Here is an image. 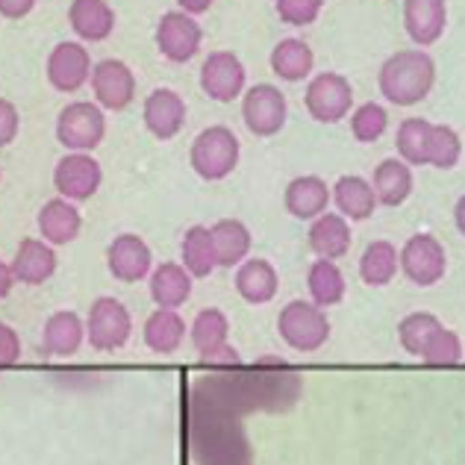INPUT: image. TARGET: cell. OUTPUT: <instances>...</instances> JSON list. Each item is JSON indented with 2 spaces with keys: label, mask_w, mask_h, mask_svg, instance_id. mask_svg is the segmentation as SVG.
<instances>
[{
  "label": "cell",
  "mask_w": 465,
  "mask_h": 465,
  "mask_svg": "<svg viewBox=\"0 0 465 465\" xmlns=\"http://www.w3.org/2000/svg\"><path fill=\"white\" fill-rule=\"evenodd\" d=\"M68 24L80 42H106L115 33V9L106 0H71Z\"/></svg>",
  "instance_id": "18"
},
{
  "label": "cell",
  "mask_w": 465,
  "mask_h": 465,
  "mask_svg": "<svg viewBox=\"0 0 465 465\" xmlns=\"http://www.w3.org/2000/svg\"><path fill=\"white\" fill-rule=\"evenodd\" d=\"M104 183V168L92 153H65L54 168V186L59 198L71 203L89 201Z\"/></svg>",
  "instance_id": "12"
},
{
  "label": "cell",
  "mask_w": 465,
  "mask_h": 465,
  "mask_svg": "<svg viewBox=\"0 0 465 465\" xmlns=\"http://www.w3.org/2000/svg\"><path fill=\"white\" fill-rule=\"evenodd\" d=\"M448 27V4L445 0H403V30L410 42L421 51L427 45H436Z\"/></svg>",
  "instance_id": "17"
},
{
  "label": "cell",
  "mask_w": 465,
  "mask_h": 465,
  "mask_svg": "<svg viewBox=\"0 0 465 465\" xmlns=\"http://www.w3.org/2000/svg\"><path fill=\"white\" fill-rule=\"evenodd\" d=\"M35 9V0H0V18L6 21H21Z\"/></svg>",
  "instance_id": "43"
},
{
  "label": "cell",
  "mask_w": 465,
  "mask_h": 465,
  "mask_svg": "<svg viewBox=\"0 0 465 465\" xmlns=\"http://www.w3.org/2000/svg\"><path fill=\"white\" fill-rule=\"evenodd\" d=\"M133 333V318L118 298H97L85 318V339L94 351H118Z\"/></svg>",
  "instance_id": "10"
},
{
  "label": "cell",
  "mask_w": 465,
  "mask_h": 465,
  "mask_svg": "<svg viewBox=\"0 0 465 465\" xmlns=\"http://www.w3.org/2000/svg\"><path fill=\"white\" fill-rule=\"evenodd\" d=\"M227 336H230V322L222 310H201L194 315L192 322V345L201 357H213L218 348L227 345Z\"/></svg>",
  "instance_id": "34"
},
{
  "label": "cell",
  "mask_w": 465,
  "mask_h": 465,
  "mask_svg": "<svg viewBox=\"0 0 465 465\" xmlns=\"http://www.w3.org/2000/svg\"><path fill=\"white\" fill-rule=\"evenodd\" d=\"M351 222L341 218L339 213H324L318 215L310 227V248L318 260H341L351 251Z\"/></svg>",
  "instance_id": "22"
},
{
  "label": "cell",
  "mask_w": 465,
  "mask_h": 465,
  "mask_svg": "<svg viewBox=\"0 0 465 465\" xmlns=\"http://www.w3.org/2000/svg\"><path fill=\"white\" fill-rule=\"evenodd\" d=\"M268 65L283 83H301L312 74L315 54L303 39H280L268 56Z\"/></svg>",
  "instance_id": "27"
},
{
  "label": "cell",
  "mask_w": 465,
  "mask_h": 465,
  "mask_svg": "<svg viewBox=\"0 0 465 465\" xmlns=\"http://www.w3.org/2000/svg\"><path fill=\"white\" fill-rule=\"evenodd\" d=\"M398 248L386 239H377L365 244V251L360 256V277L365 280V286H389L398 274Z\"/></svg>",
  "instance_id": "30"
},
{
  "label": "cell",
  "mask_w": 465,
  "mask_h": 465,
  "mask_svg": "<svg viewBox=\"0 0 465 465\" xmlns=\"http://www.w3.org/2000/svg\"><path fill=\"white\" fill-rule=\"evenodd\" d=\"M106 265L109 274L121 283H136L151 274L153 253L148 248V242L139 239L136 232H121L106 248Z\"/></svg>",
  "instance_id": "15"
},
{
  "label": "cell",
  "mask_w": 465,
  "mask_h": 465,
  "mask_svg": "<svg viewBox=\"0 0 465 465\" xmlns=\"http://www.w3.org/2000/svg\"><path fill=\"white\" fill-rule=\"evenodd\" d=\"M106 136V115L94 101L68 104L56 118V139L68 153H92Z\"/></svg>",
  "instance_id": "4"
},
{
  "label": "cell",
  "mask_w": 465,
  "mask_h": 465,
  "mask_svg": "<svg viewBox=\"0 0 465 465\" xmlns=\"http://www.w3.org/2000/svg\"><path fill=\"white\" fill-rule=\"evenodd\" d=\"M454 224H457V230L465 236V194L457 201V206H454Z\"/></svg>",
  "instance_id": "47"
},
{
  "label": "cell",
  "mask_w": 465,
  "mask_h": 465,
  "mask_svg": "<svg viewBox=\"0 0 465 465\" xmlns=\"http://www.w3.org/2000/svg\"><path fill=\"white\" fill-rule=\"evenodd\" d=\"M430 121L427 118H403L395 133L398 156L407 165H427V136H430Z\"/></svg>",
  "instance_id": "35"
},
{
  "label": "cell",
  "mask_w": 465,
  "mask_h": 465,
  "mask_svg": "<svg viewBox=\"0 0 465 465\" xmlns=\"http://www.w3.org/2000/svg\"><path fill=\"white\" fill-rule=\"evenodd\" d=\"M213 0H177V9L186 12V15H203V12H210Z\"/></svg>",
  "instance_id": "44"
},
{
  "label": "cell",
  "mask_w": 465,
  "mask_h": 465,
  "mask_svg": "<svg viewBox=\"0 0 465 465\" xmlns=\"http://www.w3.org/2000/svg\"><path fill=\"white\" fill-rule=\"evenodd\" d=\"M80 227H83V218L80 210L71 201L65 198H54V201H45V206L39 210V232L47 244H68L80 236Z\"/></svg>",
  "instance_id": "24"
},
{
  "label": "cell",
  "mask_w": 465,
  "mask_h": 465,
  "mask_svg": "<svg viewBox=\"0 0 465 465\" xmlns=\"http://www.w3.org/2000/svg\"><path fill=\"white\" fill-rule=\"evenodd\" d=\"M239 156H242V144H239L236 133L224 124H213V127L201 130L198 139L192 142L189 163L201 180L215 183V180L230 177L232 171H236Z\"/></svg>",
  "instance_id": "3"
},
{
  "label": "cell",
  "mask_w": 465,
  "mask_h": 465,
  "mask_svg": "<svg viewBox=\"0 0 465 465\" xmlns=\"http://www.w3.org/2000/svg\"><path fill=\"white\" fill-rule=\"evenodd\" d=\"M386 130H389V113L381 104L369 101V104H362L351 113V133H353V139L362 142V144H371L377 139H383Z\"/></svg>",
  "instance_id": "38"
},
{
  "label": "cell",
  "mask_w": 465,
  "mask_h": 465,
  "mask_svg": "<svg viewBox=\"0 0 465 465\" xmlns=\"http://www.w3.org/2000/svg\"><path fill=\"white\" fill-rule=\"evenodd\" d=\"M303 104H307V113L318 124H339L353 109V85L345 74L322 71L310 80Z\"/></svg>",
  "instance_id": "7"
},
{
  "label": "cell",
  "mask_w": 465,
  "mask_h": 465,
  "mask_svg": "<svg viewBox=\"0 0 465 465\" xmlns=\"http://www.w3.org/2000/svg\"><path fill=\"white\" fill-rule=\"evenodd\" d=\"M21 360V339L9 324H0V369Z\"/></svg>",
  "instance_id": "42"
},
{
  "label": "cell",
  "mask_w": 465,
  "mask_h": 465,
  "mask_svg": "<svg viewBox=\"0 0 465 465\" xmlns=\"http://www.w3.org/2000/svg\"><path fill=\"white\" fill-rule=\"evenodd\" d=\"M92 94L94 104L109 113H121L136 101V74L121 59H101L92 68Z\"/></svg>",
  "instance_id": "13"
},
{
  "label": "cell",
  "mask_w": 465,
  "mask_h": 465,
  "mask_svg": "<svg viewBox=\"0 0 465 465\" xmlns=\"http://www.w3.org/2000/svg\"><path fill=\"white\" fill-rule=\"evenodd\" d=\"M436 83V63L421 47H407V51L391 54L381 65L377 85L381 94L395 106H415L433 92Z\"/></svg>",
  "instance_id": "1"
},
{
  "label": "cell",
  "mask_w": 465,
  "mask_h": 465,
  "mask_svg": "<svg viewBox=\"0 0 465 465\" xmlns=\"http://www.w3.org/2000/svg\"><path fill=\"white\" fill-rule=\"evenodd\" d=\"M286 94L272 83H256L242 94V121L256 139H272L286 127Z\"/></svg>",
  "instance_id": "6"
},
{
  "label": "cell",
  "mask_w": 465,
  "mask_h": 465,
  "mask_svg": "<svg viewBox=\"0 0 465 465\" xmlns=\"http://www.w3.org/2000/svg\"><path fill=\"white\" fill-rule=\"evenodd\" d=\"M201 465H251V448L239 427V415L210 403L206 445H194Z\"/></svg>",
  "instance_id": "2"
},
{
  "label": "cell",
  "mask_w": 465,
  "mask_h": 465,
  "mask_svg": "<svg viewBox=\"0 0 465 465\" xmlns=\"http://www.w3.org/2000/svg\"><path fill=\"white\" fill-rule=\"evenodd\" d=\"M277 330L289 348L312 353L330 339V322L322 307L307 301H292L277 315Z\"/></svg>",
  "instance_id": "5"
},
{
  "label": "cell",
  "mask_w": 465,
  "mask_h": 465,
  "mask_svg": "<svg viewBox=\"0 0 465 465\" xmlns=\"http://www.w3.org/2000/svg\"><path fill=\"white\" fill-rule=\"evenodd\" d=\"M56 272V251L45 239H21L15 260H12V274L24 286H42Z\"/></svg>",
  "instance_id": "19"
},
{
  "label": "cell",
  "mask_w": 465,
  "mask_h": 465,
  "mask_svg": "<svg viewBox=\"0 0 465 465\" xmlns=\"http://www.w3.org/2000/svg\"><path fill=\"white\" fill-rule=\"evenodd\" d=\"M412 165H407L403 159H383L374 168L371 189L377 194V203L383 206H401L412 194Z\"/></svg>",
  "instance_id": "28"
},
{
  "label": "cell",
  "mask_w": 465,
  "mask_h": 465,
  "mask_svg": "<svg viewBox=\"0 0 465 465\" xmlns=\"http://www.w3.org/2000/svg\"><path fill=\"white\" fill-rule=\"evenodd\" d=\"M274 9L289 27H310L324 9V0H274Z\"/></svg>",
  "instance_id": "40"
},
{
  "label": "cell",
  "mask_w": 465,
  "mask_h": 465,
  "mask_svg": "<svg viewBox=\"0 0 465 465\" xmlns=\"http://www.w3.org/2000/svg\"><path fill=\"white\" fill-rule=\"evenodd\" d=\"M153 39H156V51L163 54L168 63L186 65L201 51L203 30H201V24L194 21V15L174 9V12H165V15L156 21Z\"/></svg>",
  "instance_id": "9"
},
{
  "label": "cell",
  "mask_w": 465,
  "mask_h": 465,
  "mask_svg": "<svg viewBox=\"0 0 465 465\" xmlns=\"http://www.w3.org/2000/svg\"><path fill=\"white\" fill-rule=\"evenodd\" d=\"M213 232V244H215V256H218V265L222 268H232V265H242L248 260L251 253V230L248 224H242L239 218H222L210 227Z\"/></svg>",
  "instance_id": "29"
},
{
  "label": "cell",
  "mask_w": 465,
  "mask_h": 465,
  "mask_svg": "<svg viewBox=\"0 0 465 465\" xmlns=\"http://www.w3.org/2000/svg\"><path fill=\"white\" fill-rule=\"evenodd\" d=\"M421 360L430 362V365H457L462 360V341H460V336L454 333V330L442 327L433 336L430 345L424 348Z\"/></svg>",
  "instance_id": "39"
},
{
  "label": "cell",
  "mask_w": 465,
  "mask_h": 465,
  "mask_svg": "<svg viewBox=\"0 0 465 465\" xmlns=\"http://www.w3.org/2000/svg\"><path fill=\"white\" fill-rule=\"evenodd\" d=\"M183 339H186V322L177 315V310H156L144 322V345L153 353H174Z\"/></svg>",
  "instance_id": "32"
},
{
  "label": "cell",
  "mask_w": 465,
  "mask_h": 465,
  "mask_svg": "<svg viewBox=\"0 0 465 465\" xmlns=\"http://www.w3.org/2000/svg\"><path fill=\"white\" fill-rule=\"evenodd\" d=\"M283 203H286L289 215L301 218V222H315L318 215L327 213V206L333 201H330V186L322 177L303 174V177H295L286 186Z\"/></svg>",
  "instance_id": "21"
},
{
  "label": "cell",
  "mask_w": 465,
  "mask_h": 465,
  "mask_svg": "<svg viewBox=\"0 0 465 465\" xmlns=\"http://www.w3.org/2000/svg\"><path fill=\"white\" fill-rule=\"evenodd\" d=\"M277 289H280L277 268L268 260H260V256H248V260L239 265V272H236V292L248 303H253V307H262V303L274 301Z\"/></svg>",
  "instance_id": "23"
},
{
  "label": "cell",
  "mask_w": 465,
  "mask_h": 465,
  "mask_svg": "<svg viewBox=\"0 0 465 465\" xmlns=\"http://www.w3.org/2000/svg\"><path fill=\"white\" fill-rule=\"evenodd\" d=\"M92 54L85 51V45L80 42H59L51 54H47V83L56 92L74 94L80 92L85 83L92 80Z\"/></svg>",
  "instance_id": "14"
},
{
  "label": "cell",
  "mask_w": 465,
  "mask_h": 465,
  "mask_svg": "<svg viewBox=\"0 0 465 465\" xmlns=\"http://www.w3.org/2000/svg\"><path fill=\"white\" fill-rule=\"evenodd\" d=\"M142 121L153 139L171 142L186 127V101H183L174 89H153L144 97Z\"/></svg>",
  "instance_id": "16"
},
{
  "label": "cell",
  "mask_w": 465,
  "mask_h": 465,
  "mask_svg": "<svg viewBox=\"0 0 465 465\" xmlns=\"http://www.w3.org/2000/svg\"><path fill=\"white\" fill-rule=\"evenodd\" d=\"M307 286L315 307H336V303L345 298V274L333 260H315L310 265L307 274Z\"/></svg>",
  "instance_id": "33"
},
{
  "label": "cell",
  "mask_w": 465,
  "mask_h": 465,
  "mask_svg": "<svg viewBox=\"0 0 465 465\" xmlns=\"http://www.w3.org/2000/svg\"><path fill=\"white\" fill-rule=\"evenodd\" d=\"M12 286H15V274H12V265L0 262V298H6Z\"/></svg>",
  "instance_id": "46"
},
{
  "label": "cell",
  "mask_w": 465,
  "mask_h": 465,
  "mask_svg": "<svg viewBox=\"0 0 465 465\" xmlns=\"http://www.w3.org/2000/svg\"><path fill=\"white\" fill-rule=\"evenodd\" d=\"M192 295V274L180 262H163L151 272V298L159 310H177Z\"/></svg>",
  "instance_id": "26"
},
{
  "label": "cell",
  "mask_w": 465,
  "mask_h": 465,
  "mask_svg": "<svg viewBox=\"0 0 465 465\" xmlns=\"http://www.w3.org/2000/svg\"><path fill=\"white\" fill-rule=\"evenodd\" d=\"M18 130H21L18 106L6 101V97H0V148H9L18 139Z\"/></svg>",
  "instance_id": "41"
},
{
  "label": "cell",
  "mask_w": 465,
  "mask_h": 465,
  "mask_svg": "<svg viewBox=\"0 0 465 465\" xmlns=\"http://www.w3.org/2000/svg\"><path fill=\"white\" fill-rule=\"evenodd\" d=\"M248 71L232 51H213L201 65V92L215 104H232L244 94Z\"/></svg>",
  "instance_id": "11"
},
{
  "label": "cell",
  "mask_w": 465,
  "mask_h": 465,
  "mask_svg": "<svg viewBox=\"0 0 465 465\" xmlns=\"http://www.w3.org/2000/svg\"><path fill=\"white\" fill-rule=\"evenodd\" d=\"M85 339V324L80 322L77 312H54L47 318L45 333H42V351L47 357H71L77 353Z\"/></svg>",
  "instance_id": "25"
},
{
  "label": "cell",
  "mask_w": 465,
  "mask_h": 465,
  "mask_svg": "<svg viewBox=\"0 0 465 465\" xmlns=\"http://www.w3.org/2000/svg\"><path fill=\"white\" fill-rule=\"evenodd\" d=\"M442 327H445V324L439 322L436 315H430V312H412V315H407V318H403V322L398 324V339H401L403 351H410L412 357H421L424 348L430 345L433 336H436Z\"/></svg>",
  "instance_id": "37"
},
{
  "label": "cell",
  "mask_w": 465,
  "mask_h": 465,
  "mask_svg": "<svg viewBox=\"0 0 465 465\" xmlns=\"http://www.w3.org/2000/svg\"><path fill=\"white\" fill-rule=\"evenodd\" d=\"M398 262L410 283L421 286V289L436 286L439 280L445 277V268H448L445 244L439 242L433 232H415V236H410L407 244L401 248Z\"/></svg>",
  "instance_id": "8"
},
{
  "label": "cell",
  "mask_w": 465,
  "mask_h": 465,
  "mask_svg": "<svg viewBox=\"0 0 465 465\" xmlns=\"http://www.w3.org/2000/svg\"><path fill=\"white\" fill-rule=\"evenodd\" d=\"M206 362H210V365H236L239 362V353L232 351L230 345H224V348H218L213 357H206Z\"/></svg>",
  "instance_id": "45"
},
{
  "label": "cell",
  "mask_w": 465,
  "mask_h": 465,
  "mask_svg": "<svg viewBox=\"0 0 465 465\" xmlns=\"http://www.w3.org/2000/svg\"><path fill=\"white\" fill-rule=\"evenodd\" d=\"M330 201H333L336 213L348 222H365L377 210V194L371 189V180L360 174H345L333 183L330 189Z\"/></svg>",
  "instance_id": "20"
},
{
  "label": "cell",
  "mask_w": 465,
  "mask_h": 465,
  "mask_svg": "<svg viewBox=\"0 0 465 465\" xmlns=\"http://www.w3.org/2000/svg\"><path fill=\"white\" fill-rule=\"evenodd\" d=\"M183 268L192 277H210L218 268V256H215V244H213V232L210 227L194 224L186 230L183 236Z\"/></svg>",
  "instance_id": "31"
},
{
  "label": "cell",
  "mask_w": 465,
  "mask_h": 465,
  "mask_svg": "<svg viewBox=\"0 0 465 465\" xmlns=\"http://www.w3.org/2000/svg\"><path fill=\"white\" fill-rule=\"evenodd\" d=\"M462 156V139L454 127L433 124L430 136H427V165L439 171H450Z\"/></svg>",
  "instance_id": "36"
}]
</instances>
